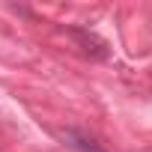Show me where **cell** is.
<instances>
[{"instance_id": "cell-2", "label": "cell", "mask_w": 152, "mask_h": 152, "mask_svg": "<svg viewBox=\"0 0 152 152\" xmlns=\"http://www.w3.org/2000/svg\"><path fill=\"white\" fill-rule=\"evenodd\" d=\"M63 140H66L69 146H75V149H81V152H107L104 146H99V140H96L93 134H87V131H81V128L63 131Z\"/></svg>"}, {"instance_id": "cell-1", "label": "cell", "mask_w": 152, "mask_h": 152, "mask_svg": "<svg viewBox=\"0 0 152 152\" xmlns=\"http://www.w3.org/2000/svg\"><path fill=\"white\" fill-rule=\"evenodd\" d=\"M69 36L78 42V48H81L87 57H93V60H104V57H107V45H104L96 33H90V30H84V27H72Z\"/></svg>"}]
</instances>
